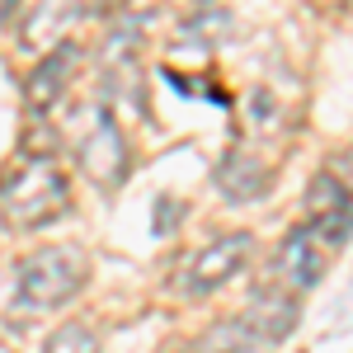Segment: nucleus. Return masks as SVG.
<instances>
[{
  "mask_svg": "<svg viewBox=\"0 0 353 353\" xmlns=\"http://www.w3.org/2000/svg\"><path fill=\"white\" fill-rule=\"evenodd\" d=\"M71 208V184L66 174L52 165V156H19V161L5 165L0 174V217L10 226H48V221L66 217Z\"/></svg>",
  "mask_w": 353,
  "mask_h": 353,
  "instance_id": "f257e3e1",
  "label": "nucleus"
},
{
  "mask_svg": "<svg viewBox=\"0 0 353 353\" xmlns=\"http://www.w3.org/2000/svg\"><path fill=\"white\" fill-rule=\"evenodd\" d=\"M71 128V151L76 165L85 170V179L94 189H118L128 179V141L118 132V118L109 104H81L66 118Z\"/></svg>",
  "mask_w": 353,
  "mask_h": 353,
  "instance_id": "f03ea898",
  "label": "nucleus"
},
{
  "mask_svg": "<svg viewBox=\"0 0 353 353\" xmlns=\"http://www.w3.org/2000/svg\"><path fill=\"white\" fill-rule=\"evenodd\" d=\"M353 236V212H334V217H306L297 231H288V241L278 245V259L273 269L278 278L292 288V292H306L321 273H325L330 254Z\"/></svg>",
  "mask_w": 353,
  "mask_h": 353,
  "instance_id": "7ed1b4c3",
  "label": "nucleus"
},
{
  "mask_svg": "<svg viewBox=\"0 0 353 353\" xmlns=\"http://www.w3.org/2000/svg\"><path fill=\"white\" fill-rule=\"evenodd\" d=\"M85 283V254L76 245H48L33 250L19 264V306L28 311H52L81 292Z\"/></svg>",
  "mask_w": 353,
  "mask_h": 353,
  "instance_id": "20e7f679",
  "label": "nucleus"
},
{
  "mask_svg": "<svg viewBox=\"0 0 353 353\" xmlns=\"http://www.w3.org/2000/svg\"><path fill=\"white\" fill-rule=\"evenodd\" d=\"M250 250H254V241H250L245 231L212 241L208 250H198L189 264H184L179 292H184V297H203V292H212V288H221V283H231V278L250 264Z\"/></svg>",
  "mask_w": 353,
  "mask_h": 353,
  "instance_id": "39448f33",
  "label": "nucleus"
},
{
  "mask_svg": "<svg viewBox=\"0 0 353 353\" xmlns=\"http://www.w3.org/2000/svg\"><path fill=\"white\" fill-rule=\"evenodd\" d=\"M137 43H141V19H118L113 33L104 38V90L118 104H132L137 113H146V94H141V76H137Z\"/></svg>",
  "mask_w": 353,
  "mask_h": 353,
  "instance_id": "423d86ee",
  "label": "nucleus"
},
{
  "mask_svg": "<svg viewBox=\"0 0 353 353\" xmlns=\"http://www.w3.org/2000/svg\"><path fill=\"white\" fill-rule=\"evenodd\" d=\"M123 5H128V0H43L24 24V48L38 52V48L57 43L71 24H81V19H104V14L123 10Z\"/></svg>",
  "mask_w": 353,
  "mask_h": 353,
  "instance_id": "0eeeda50",
  "label": "nucleus"
},
{
  "mask_svg": "<svg viewBox=\"0 0 353 353\" xmlns=\"http://www.w3.org/2000/svg\"><path fill=\"white\" fill-rule=\"evenodd\" d=\"M292 325H297V297L283 288H259L254 301L245 306V316L236 321V330L250 344H278Z\"/></svg>",
  "mask_w": 353,
  "mask_h": 353,
  "instance_id": "6e6552de",
  "label": "nucleus"
},
{
  "mask_svg": "<svg viewBox=\"0 0 353 353\" xmlns=\"http://www.w3.org/2000/svg\"><path fill=\"white\" fill-rule=\"evenodd\" d=\"M76 66H81V48H76V43H57L52 52H43V61L28 71V81H24L28 113H48L52 109L57 99H61V90L71 85Z\"/></svg>",
  "mask_w": 353,
  "mask_h": 353,
  "instance_id": "1a4fd4ad",
  "label": "nucleus"
},
{
  "mask_svg": "<svg viewBox=\"0 0 353 353\" xmlns=\"http://www.w3.org/2000/svg\"><path fill=\"white\" fill-rule=\"evenodd\" d=\"M217 189L231 203H250V198H259V193L269 189V170L259 161H250V156H226L217 165Z\"/></svg>",
  "mask_w": 353,
  "mask_h": 353,
  "instance_id": "9d476101",
  "label": "nucleus"
},
{
  "mask_svg": "<svg viewBox=\"0 0 353 353\" xmlns=\"http://www.w3.org/2000/svg\"><path fill=\"white\" fill-rule=\"evenodd\" d=\"M334 212H353L349 189L334 174H316L311 189H306V217H334Z\"/></svg>",
  "mask_w": 353,
  "mask_h": 353,
  "instance_id": "9b49d317",
  "label": "nucleus"
},
{
  "mask_svg": "<svg viewBox=\"0 0 353 353\" xmlns=\"http://www.w3.org/2000/svg\"><path fill=\"white\" fill-rule=\"evenodd\" d=\"M43 353H99V339H94L90 325H76V321H71V325H61L52 339H48Z\"/></svg>",
  "mask_w": 353,
  "mask_h": 353,
  "instance_id": "f8f14e48",
  "label": "nucleus"
},
{
  "mask_svg": "<svg viewBox=\"0 0 353 353\" xmlns=\"http://www.w3.org/2000/svg\"><path fill=\"white\" fill-rule=\"evenodd\" d=\"M189 33L184 38H203V43H217V38H226V28H231V14H203V19H189Z\"/></svg>",
  "mask_w": 353,
  "mask_h": 353,
  "instance_id": "ddd939ff",
  "label": "nucleus"
},
{
  "mask_svg": "<svg viewBox=\"0 0 353 353\" xmlns=\"http://www.w3.org/2000/svg\"><path fill=\"white\" fill-rule=\"evenodd\" d=\"M14 10H19V0H0V28L10 24V14H14Z\"/></svg>",
  "mask_w": 353,
  "mask_h": 353,
  "instance_id": "4468645a",
  "label": "nucleus"
},
{
  "mask_svg": "<svg viewBox=\"0 0 353 353\" xmlns=\"http://www.w3.org/2000/svg\"><path fill=\"white\" fill-rule=\"evenodd\" d=\"M184 5H212V0H184Z\"/></svg>",
  "mask_w": 353,
  "mask_h": 353,
  "instance_id": "2eb2a0df",
  "label": "nucleus"
}]
</instances>
